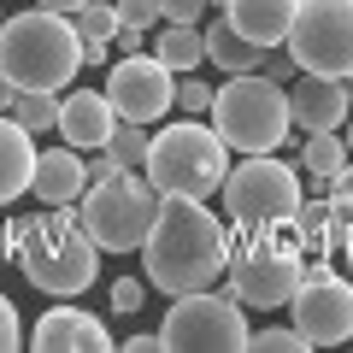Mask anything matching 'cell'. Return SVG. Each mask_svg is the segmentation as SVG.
Here are the masks:
<instances>
[{
    "label": "cell",
    "mask_w": 353,
    "mask_h": 353,
    "mask_svg": "<svg viewBox=\"0 0 353 353\" xmlns=\"http://www.w3.org/2000/svg\"><path fill=\"white\" fill-rule=\"evenodd\" d=\"M224 259H230V230L206 212V201L165 194L159 224H153L148 248H141V271H148L153 289H165L171 301L194 294V289H212L224 277Z\"/></svg>",
    "instance_id": "obj_1"
},
{
    "label": "cell",
    "mask_w": 353,
    "mask_h": 353,
    "mask_svg": "<svg viewBox=\"0 0 353 353\" xmlns=\"http://www.w3.org/2000/svg\"><path fill=\"white\" fill-rule=\"evenodd\" d=\"M6 253H12V265L41 294L71 301V294H83L88 283L101 277V253L106 248L88 236L83 212L53 206L41 218H6Z\"/></svg>",
    "instance_id": "obj_2"
},
{
    "label": "cell",
    "mask_w": 353,
    "mask_h": 353,
    "mask_svg": "<svg viewBox=\"0 0 353 353\" xmlns=\"http://www.w3.org/2000/svg\"><path fill=\"white\" fill-rule=\"evenodd\" d=\"M312 253H306L294 218H271V224H230V259L224 277L230 294L241 306H259V312H277L301 294L306 271H312Z\"/></svg>",
    "instance_id": "obj_3"
},
{
    "label": "cell",
    "mask_w": 353,
    "mask_h": 353,
    "mask_svg": "<svg viewBox=\"0 0 353 353\" xmlns=\"http://www.w3.org/2000/svg\"><path fill=\"white\" fill-rule=\"evenodd\" d=\"M83 71V36H77V18L65 12H18L6 18V36H0V77L12 88H65Z\"/></svg>",
    "instance_id": "obj_4"
},
{
    "label": "cell",
    "mask_w": 353,
    "mask_h": 353,
    "mask_svg": "<svg viewBox=\"0 0 353 353\" xmlns=\"http://www.w3.org/2000/svg\"><path fill=\"white\" fill-rule=\"evenodd\" d=\"M148 176L159 183L165 194H224V176H230V141L218 136V124L206 118H176V124L153 130V153H148Z\"/></svg>",
    "instance_id": "obj_5"
},
{
    "label": "cell",
    "mask_w": 353,
    "mask_h": 353,
    "mask_svg": "<svg viewBox=\"0 0 353 353\" xmlns=\"http://www.w3.org/2000/svg\"><path fill=\"white\" fill-rule=\"evenodd\" d=\"M212 124L236 153H277L283 141H289V130H294L289 88L271 71H241V77H230V83L218 88Z\"/></svg>",
    "instance_id": "obj_6"
},
{
    "label": "cell",
    "mask_w": 353,
    "mask_h": 353,
    "mask_svg": "<svg viewBox=\"0 0 353 353\" xmlns=\"http://www.w3.org/2000/svg\"><path fill=\"white\" fill-rule=\"evenodd\" d=\"M159 206H165V189L148 171L141 176L118 171L112 183H94L83 194V224L106 253H141L148 236H153V224H159Z\"/></svg>",
    "instance_id": "obj_7"
},
{
    "label": "cell",
    "mask_w": 353,
    "mask_h": 353,
    "mask_svg": "<svg viewBox=\"0 0 353 353\" xmlns=\"http://www.w3.org/2000/svg\"><path fill=\"white\" fill-rule=\"evenodd\" d=\"M301 165H283L271 153H248L224 176V212L230 224H271V218L301 212Z\"/></svg>",
    "instance_id": "obj_8"
},
{
    "label": "cell",
    "mask_w": 353,
    "mask_h": 353,
    "mask_svg": "<svg viewBox=\"0 0 353 353\" xmlns=\"http://www.w3.org/2000/svg\"><path fill=\"white\" fill-rule=\"evenodd\" d=\"M165 347H183V353H236L253 341L248 318H241L236 294H212V289H194V294H176L171 312L159 324Z\"/></svg>",
    "instance_id": "obj_9"
},
{
    "label": "cell",
    "mask_w": 353,
    "mask_h": 353,
    "mask_svg": "<svg viewBox=\"0 0 353 353\" xmlns=\"http://www.w3.org/2000/svg\"><path fill=\"white\" fill-rule=\"evenodd\" d=\"M289 48L301 59V71L353 77V0H301Z\"/></svg>",
    "instance_id": "obj_10"
},
{
    "label": "cell",
    "mask_w": 353,
    "mask_h": 353,
    "mask_svg": "<svg viewBox=\"0 0 353 353\" xmlns=\"http://www.w3.org/2000/svg\"><path fill=\"white\" fill-rule=\"evenodd\" d=\"M289 324L301 330L312 347H341L353 341V277L312 265L301 283V294L289 301Z\"/></svg>",
    "instance_id": "obj_11"
},
{
    "label": "cell",
    "mask_w": 353,
    "mask_h": 353,
    "mask_svg": "<svg viewBox=\"0 0 353 353\" xmlns=\"http://www.w3.org/2000/svg\"><path fill=\"white\" fill-rule=\"evenodd\" d=\"M106 94H112L118 118H136V124H159L176 106V71L159 53H118L106 65Z\"/></svg>",
    "instance_id": "obj_12"
},
{
    "label": "cell",
    "mask_w": 353,
    "mask_h": 353,
    "mask_svg": "<svg viewBox=\"0 0 353 353\" xmlns=\"http://www.w3.org/2000/svg\"><path fill=\"white\" fill-rule=\"evenodd\" d=\"M30 347H36V353H106V347H112V330L88 312V306L59 301V306H48V312L36 318Z\"/></svg>",
    "instance_id": "obj_13"
},
{
    "label": "cell",
    "mask_w": 353,
    "mask_h": 353,
    "mask_svg": "<svg viewBox=\"0 0 353 353\" xmlns=\"http://www.w3.org/2000/svg\"><path fill=\"white\" fill-rule=\"evenodd\" d=\"M289 106H294V130H347L353 118V94H347V77H318L301 71L289 83Z\"/></svg>",
    "instance_id": "obj_14"
},
{
    "label": "cell",
    "mask_w": 353,
    "mask_h": 353,
    "mask_svg": "<svg viewBox=\"0 0 353 353\" xmlns=\"http://www.w3.org/2000/svg\"><path fill=\"white\" fill-rule=\"evenodd\" d=\"M112 130H118V106H112L106 88H71V94H65V106H59V141L94 153V148L112 141Z\"/></svg>",
    "instance_id": "obj_15"
},
{
    "label": "cell",
    "mask_w": 353,
    "mask_h": 353,
    "mask_svg": "<svg viewBox=\"0 0 353 353\" xmlns=\"http://www.w3.org/2000/svg\"><path fill=\"white\" fill-rule=\"evenodd\" d=\"M94 189V176H88V153L83 148H53L36 159V201L41 206H77L83 194Z\"/></svg>",
    "instance_id": "obj_16"
},
{
    "label": "cell",
    "mask_w": 353,
    "mask_h": 353,
    "mask_svg": "<svg viewBox=\"0 0 353 353\" xmlns=\"http://www.w3.org/2000/svg\"><path fill=\"white\" fill-rule=\"evenodd\" d=\"M224 18L259 48H289V30L301 18V0H230Z\"/></svg>",
    "instance_id": "obj_17"
},
{
    "label": "cell",
    "mask_w": 353,
    "mask_h": 353,
    "mask_svg": "<svg viewBox=\"0 0 353 353\" xmlns=\"http://www.w3.org/2000/svg\"><path fill=\"white\" fill-rule=\"evenodd\" d=\"M36 130H24L18 118H6L0 124V194L6 201H18L24 189H36Z\"/></svg>",
    "instance_id": "obj_18"
},
{
    "label": "cell",
    "mask_w": 353,
    "mask_h": 353,
    "mask_svg": "<svg viewBox=\"0 0 353 353\" xmlns=\"http://www.w3.org/2000/svg\"><path fill=\"white\" fill-rule=\"evenodd\" d=\"M265 53L271 48H259V41H248L230 18H218V24H206V59L218 65L224 77H241V71H265Z\"/></svg>",
    "instance_id": "obj_19"
},
{
    "label": "cell",
    "mask_w": 353,
    "mask_h": 353,
    "mask_svg": "<svg viewBox=\"0 0 353 353\" xmlns=\"http://www.w3.org/2000/svg\"><path fill=\"white\" fill-rule=\"evenodd\" d=\"M118 30H124V18H118V0L106 6V0H88L83 12H77V36H83V65H112V41Z\"/></svg>",
    "instance_id": "obj_20"
},
{
    "label": "cell",
    "mask_w": 353,
    "mask_h": 353,
    "mask_svg": "<svg viewBox=\"0 0 353 353\" xmlns=\"http://www.w3.org/2000/svg\"><path fill=\"white\" fill-rule=\"evenodd\" d=\"M294 230H301L306 253H312L318 265H324L330 253H341V218H336V201H330V194H318V201H301V212H294Z\"/></svg>",
    "instance_id": "obj_21"
},
{
    "label": "cell",
    "mask_w": 353,
    "mask_h": 353,
    "mask_svg": "<svg viewBox=\"0 0 353 353\" xmlns=\"http://www.w3.org/2000/svg\"><path fill=\"white\" fill-rule=\"evenodd\" d=\"M0 101H6V118H18L24 130H59V106H65L59 88H12V83H0Z\"/></svg>",
    "instance_id": "obj_22"
},
{
    "label": "cell",
    "mask_w": 353,
    "mask_h": 353,
    "mask_svg": "<svg viewBox=\"0 0 353 353\" xmlns=\"http://www.w3.org/2000/svg\"><path fill=\"white\" fill-rule=\"evenodd\" d=\"M347 165H353V148H347V136H341V130H312V136H306L301 171L312 176V183H324V189H330Z\"/></svg>",
    "instance_id": "obj_23"
},
{
    "label": "cell",
    "mask_w": 353,
    "mask_h": 353,
    "mask_svg": "<svg viewBox=\"0 0 353 353\" xmlns=\"http://www.w3.org/2000/svg\"><path fill=\"white\" fill-rule=\"evenodd\" d=\"M153 53H159L176 77L201 71V65H206V24H165L159 36H153Z\"/></svg>",
    "instance_id": "obj_24"
},
{
    "label": "cell",
    "mask_w": 353,
    "mask_h": 353,
    "mask_svg": "<svg viewBox=\"0 0 353 353\" xmlns=\"http://www.w3.org/2000/svg\"><path fill=\"white\" fill-rule=\"evenodd\" d=\"M106 148L118 153V159L130 165V171H148V153H153V130L148 124H136V118H118V130H112V141Z\"/></svg>",
    "instance_id": "obj_25"
},
{
    "label": "cell",
    "mask_w": 353,
    "mask_h": 353,
    "mask_svg": "<svg viewBox=\"0 0 353 353\" xmlns=\"http://www.w3.org/2000/svg\"><path fill=\"white\" fill-rule=\"evenodd\" d=\"M212 101H218V88L206 83V77H194V71L176 77V112H189V118H212Z\"/></svg>",
    "instance_id": "obj_26"
},
{
    "label": "cell",
    "mask_w": 353,
    "mask_h": 353,
    "mask_svg": "<svg viewBox=\"0 0 353 353\" xmlns=\"http://www.w3.org/2000/svg\"><path fill=\"white\" fill-rule=\"evenodd\" d=\"M248 347H259V353H301V347H312V341H306L294 324H283V330H253Z\"/></svg>",
    "instance_id": "obj_27"
},
{
    "label": "cell",
    "mask_w": 353,
    "mask_h": 353,
    "mask_svg": "<svg viewBox=\"0 0 353 353\" xmlns=\"http://www.w3.org/2000/svg\"><path fill=\"white\" fill-rule=\"evenodd\" d=\"M118 18H124L130 30H153V24H165L159 0H118Z\"/></svg>",
    "instance_id": "obj_28"
},
{
    "label": "cell",
    "mask_w": 353,
    "mask_h": 353,
    "mask_svg": "<svg viewBox=\"0 0 353 353\" xmlns=\"http://www.w3.org/2000/svg\"><path fill=\"white\" fill-rule=\"evenodd\" d=\"M0 347H6V353L30 347V336H24V318H18V306H12V301H0Z\"/></svg>",
    "instance_id": "obj_29"
},
{
    "label": "cell",
    "mask_w": 353,
    "mask_h": 353,
    "mask_svg": "<svg viewBox=\"0 0 353 353\" xmlns=\"http://www.w3.org/2000/svg\"><path fill=\"white\" fill-rule=\"evenodd\" d=\"M206 6H212V0H159L165 24H201V18H206Z\"/></svg>",
    "instance_id": "obj_30"
},
{
    "label": "cell",
    "mask_w": 353,
    "mask_h": 353,
    "mask_svg": "<svg viewBox=\"0 0 353 353\" xmlns=\"http://www.w3.org/2000/svg\"><path fill=\"white\" fill-rule=\"evenodd\" d=\"M118 171H130V165L118 159L112 148H94V153H88V176H94V183H112Z\"/></svg>",
    "instance_id": "obj_31"
},
{
    "label": "cell",
    "mask_w": 353,
    "mask_h": 353,
    "mask_svg": "<svg viewBox=\"0 0 353 353\" xmlns=\"http://www.w3.org/2000/svg\"><path fill=\"white\" fill-rule=\"evenodd\" d=\"M141 306V283L136 277H118L112 283V312H136Z\"/></svg>",
    "instance_id": "obj_32"
},
{
    "label": "cell",
    "mask_w": 353,
    "mask_h": 353,
    "mask_svg": "<svg viewBox=\"0 0 353 353\" xmlns=\"http://www.w3.org/2000/svg\"><path fill=\"white\" fill-rule=\"evenodd\" d=\"M141 41H148V30H130V24H124L112 48H118V53H141Z\"/></svg>",
    "instance_id": "obj_33"
},
{
    "label": "cell",
    "mask_w": 353,
    "mask_h": 353,
    "mask_svg": "<svg viewBox=\"0 0 353 353\" xmlns=\"http://www.w3.org/2000/svg\"><path fill=\"white\" fill-rule=\"evenodd\" d=\"M124 347H130V353H159V347H165V336H159V330H153V336H130Z\"/></svg>",
    "instance_id": "obj_34"
},
{
    "label": "cell",
    "mask_w": 353,
    "mask_h": 353,
    "mask_svg": "<svg viewBox=\"0 0 353 353\" xmlns=\"http://www.w3.org/2000/svg\"><path fill=\"white\" fill-rule=\"evenodd\" d=\"M36 6H48V12H65V18H77L88 6V0H36Z\"/></svg>",
    "instance_id": "obj_35"
},
{
    "label": "cell",
    "mask_w": 353,
    "mask_h": 353,
    "mask_svg": "<svg viewBox=\"0 0 353 353\" xmlns=\"http://www.w3.org/2000/svg\"><path fill=\"white\" fill-rule=\"evenodd\" d=\"M341 259H347V271H353V230L341 236Z\"/></svg>",
    "instance_id": "obj_36"
},
{
    "label": "cell",
    "mask_w": 353,
    "mask_h": 353,
    "mask_svg": "<svg viewBox=\"0 0 353 353\" xmlns=\"http://www.w3.org/2000/svg\"><path fill=\"white\" fill-rule=\"evenodd\" d=\"M341 136H347V148H353V118H347V130H341Z\"/></svg>",
    "instance_id": "obj_37"
},
{
    "label": "cell",
    "mask_w": 353,
    "mask_h": 353,
    "mask_svg": "<svg viewBox=\"0 0 353 353\" xmlns=\"http://www.w3.org/2000/svg\"><path fill=\"white\" fill-rule=\"evenodd\" d=\"M347 94H353V77H347Z\"/></svg>",
    "instance_id": "obj_38"
}]
</instances>
